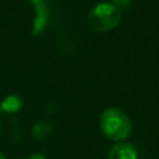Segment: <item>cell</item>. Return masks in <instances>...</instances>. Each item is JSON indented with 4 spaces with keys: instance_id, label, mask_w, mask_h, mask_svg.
Returning a JSON list of instances; mask_svg holds the SVG:
<instances>
[{
    "instance_id": "7a4b0ae2",
    "label": "cell",
    "mask_w": 159,
    "mask_h": 159,
    "mask_svg": "<svg viewBox=\"0 0 159 159\" xmlns=\"http://www.w3.org/2000/svg\"><path fill=\"white\" fill-rule=\"evenodd\" d=\"M122 19V11L118 6L108 2L96 5L88 15V25L92 30L104 32L114 29Z\"/></svg>"
},
{
    "instance_id": "52a82bcc",
    "label": "cell",
    "mask_w": 159,
    "mask_h": 159,
    "mask_svg": "<svg viewBox=\"0 0 159 159\" xmlns=\"http://www.w3.org/2000/svg\"><path fill=\"white\" fill-rule=\"evenodd\" d=\"M27 159H47L46 157H43L42 154H40V153H34V154H31Z\"/></svg>"
},
{
    "instance_id": "5b68a950",
    "label": "cell",
    "mask_w": 159,
    "mask_h": 159,
    "mask_svg": "<svg viewBox=\"0 0 159 159\" xmlns=\"http://www.w3.org/2000/svg\"><path fill=\"white\" fill-rule=\"evenodd\" d=\"M51 125L47 123V122H43V120H40L37 123L34 124L32 129H31V133H32V137L37 140H45L50 137L51 134Z\"/></svg>"
},
{
    "instance_id": "277c9868",
    "label": "cell",
    "mask_w": 159,
    "mask_h": 159,
    "mask_svg": "<svg viewBox=\"0 0 159 159\" xmlns=\"http://www.w3.org/2000/svg\"><path fill=\"white\" fill-rule=\"evenodd\" d=\"M21 107H22V101L19 96H15V94H10L5 97L1 102V109L7 113H15L20 111Z\"/></svg>"
},
{
    "instance_id": "ba28073f",
    "label": "cell",
    "mask_w": 159,
    "mask_h": 159,
    "mask_svg": "<svg viewBox=\"0 0 159 159\" xmlns=\"http://www.w3.org/2000/svg\"><path fill=\"white\" fill-rule=\"evenodd\" d=\"M0 159H6V157H5V154L2 152H0Z\"/></svg>"
},
{
    "instance_id": "8992f818",
    "label": "cell",
    "mask_w": 159,
    "mask_h": 159,
    "mask_svg": "<svg viewBox=\"0 0 159 159\" xmlns=\"http://www.w3.org/2000/svg\"><path fill=\"white\" fill-rule=\"evenodd\" d=\"M112 2L116 6H124V7H127V6L130 5L132 0H112Z\"/></svg>"
},
{
    "instance_id": "3957f363",
    "label": "cell",
    "mask_w": 159,
    "mask_h": 159,
    "mask_svg": "<svg viewBox=\"0 0 159 159\" xmlns=\"http://www.w3.org/2000/svg\"><path fill=\"white\" fill-rule=\"evenodd\" d=\"M107 159H138V152L133 144L119 142L111 147Z\"/></svg>"
},
{
    "instance_id": "6da1fadb",
    "label": "cell",
    "mask_w": 159,
    "mask_h": 159,
    "mask_svg": "<svg viewBox=\"0 0 159 159\" xmlns=\"http://www.w3.org/2000/svg\"><path fill=\"white\" fill-rule=\"evenodd\" d=\"M99 127L104 137L113 142H122L132 133V122L129 117L119 108L111 107L102 112Z\"/></svg>"
}]
</instances>
